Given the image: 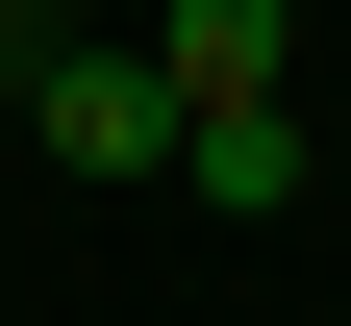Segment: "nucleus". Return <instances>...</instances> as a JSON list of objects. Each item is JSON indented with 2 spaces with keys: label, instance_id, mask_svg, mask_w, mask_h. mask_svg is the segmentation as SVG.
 <instances>
[{
  "label": "nucleus",
  "instance_id": "obj_2",
  "mask_svg": "<svg viewBox=\"0 0 351 326\" xmlns=\"http://www.w3.org/2000/svg\"><path fill=\"white\" fill-rule=\"evenodd\" d=\"M151 101H176V126L276 101V0H151Z\"/></svg>",
  "mask_w": 351,
  "mask_h": 326
},
{
  "label": "nucleus",
  "instance_id": "obj_1",
  "mask_svg": "<svg viewBox=\"0 0 351 326\" xmlns=\"http://www.w3.org/2000/svg\"><path fill=\"white\" fill-rule=\"evenodd\" d=\"M0 151H51V176H176V101H151V51H101V25H75V51L0 101Z\"/></svg>",
  "mask_w": 351,
  "mask_h": 326
},
{
  "label": "nucleus",
  "instance_id": "obj_3",
  "mask_svg": "<svg viewBox=\"0 0 351 326\" xmlns=\"http://www.w3.org/2000/svg\"><path fill=\"white\" fill-rule=\"evenodd\" d=\"M176 201H251V226H276V201H301V101H226V126H176Z\"/></svg>",
  "mask_w": 351,
  "mask_h": 326
}]
</instances>
